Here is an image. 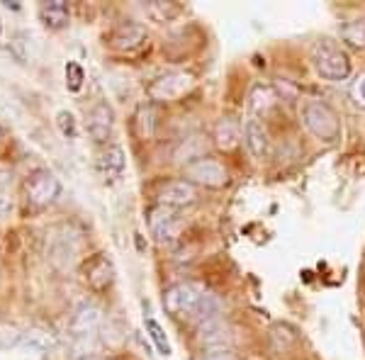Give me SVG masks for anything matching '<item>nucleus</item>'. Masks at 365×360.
<instances>
[{"mask_svg": "<svg viewBox=\"0 0 365 360\" xmlns=\"http://www.w3.org/2000/svg\"><path fill=\"white\" fill-rule=\"evenodd\" d=\"M163 309L173 319L195 317L197 324L212 317H222V304L212 292L190 280L173 282L163 290Z\"/></svg>", "mask_w": 365, "mask_h": 360, "instance_id": "f257e3e1", "label": "nucleus"}, {"mask_svg": "<svg viewBox=\"0 0 365 360\" xmlns=\"http://www.w3.org/2000/svg\"><path fill=\"white\" fill-rule=\"evenodd\" d=\"M312 63H314L317 73H319L324 81L341 83V81L351 78L353 61H351L349 51L329 37L317 39L314 46H312Z\"/></svg>", "mask_w": 365, "mask_h": 360, "instance_id": "f03ea898", "label": "nucleus"}, {"mask_svg": "<svg viewBox=\"0 0 365 360\" xmlns=\"http://www.w3.org/2000/svg\"><path fill=\"white\" fill-rule=\"evenodd\" d=\"M302 122L312 137L324 141V144H334V141L341 139L339 112L324 100H307L302 105Z\"/></svg>", "mask_w": 365, "mask_h": 360, "instance_id": "7ed1b4c3", "label": "nucleus"}, {"mask_svg": "<svg viewBox=\"0 0 365 360\" xmlns=\"http://www.w3.org/2000/svg\"><path fill=\"white\" fill-rule=\"evenodd\" d=\"M192 86H195V76L190 71H168V73L151 81L146 88V96L151 103H175L182 96H187Z\"/></svg>", "mask_w": 365, "mask_h": 360, "instance_id": "20e7f679", "label": "nucleus"}, {"mask_svg": "<svg viewBox=\"0 0 365 360\" xmlns=\"http://www.w3.org/2000/svg\"><path fill=\"white\" fill-rule=\"evenodd\" d=\"M61 195V180L56 178L54 170L49 168H37L29 173L25 180V197L32 207L44 210L51 202H56V197Z\"/></svg>", "mask_w": 365, "mask_h": 360, "instance_id": "39448f33", "label": "nucleus"}, {"mask_svg": "<svg viewBox=\"0 0 365 360\" xmlns=\"http://www.w3.org/2000/svg\"><path fill=\"white\" fill-rule=\"evenodd\" d=\"M185 180H190L195 187H210V190H220L229 185V170L222 161L212 156H205L200 161L185 166Z\"/></svg>", "mask_w": 365, "mask_h": 360, "instance_id": "423d86ee", "label": "nucleus"}, {"mask_svg": "<svg viewBox=\"0 0 365 360\" xmlns=\"http://www.w3.org/2000/svg\"><path fill=\"white\" fill-rule=\"evenodd\" d=\"M149 229L156 236L158 244H175L182 234V220L178 210L166 207V205H154L149 210Z\"/></svg>", "mask_w": 365, "mask_h": 360, "instance_id": "0eeeda50", "label": "nucleus"}, {"mask_svg": "<svg viewBox=\"0 0 365 360\" xmlns=\"http://www.w3.org/2000/svg\"><path fill=\"white\" fill-rule=\"evenodd\" d=\"M232 339V324L225 317H212L197 324V341L205 351H229Z\"/></svg>", "mask_w": 365, "mask_h": 360, "instance_id": "6e6552de", "label": "nucleus"}, {"mask_svg": "<svg viewBox=\"0 0 365 360\" xmlns=\"http://www.w3.org/2000/svg\"><path fill=\"white\" fill-rule=\"evenodd\" d=\"M86 129L96 144H108L115 132V110L108 100H98L86 115Z\"/></svg>", "mask_w": 365, "mask_h": 360, "instance_id": "1a4fd4ad", "label": "nucleus"}, {"mask_svg": "<svg viewBox=\"0 0 365 360\" xmlns=\"http://www.w3.org/2000/svg\"><path fill=\"white\" fill-rule=\"evenodd\" d=\"M103 324V309L93 302H83L76 307V312L68 319V334L73 339H86V336H96V331Z\"/></svg>", "mask_w": 365, "mask_h": 360, "instance_id": "9d476101", "label": "nucleus"}, {"mask_svg": "<svg viewBox=\"0 0 365 360\" xmlns=\"http://www.w3.org/2000/svg\"><path fill=\"white\" fill-rule=\"evenodd\" d=\"M83 280L93 292H105L115 282V265L108 256L98 253L83 265Z\"/></svg>", "mask_w": 365, "mask_h": 360, "instance_id": "9b49d317", "label": "nucleus"}, {"mask_svg": "<svg viewBox=\"0 0 365 360\" xmlns=\"http://www.w3.org/2000/svg\"><path fill=\"white\" fill-rule=\"evenodd\" d=\"M195 202H197V187L185 178L166 182L163 190L158 192V205H166V207H173V210L190 207V205H195Z\"/></svg>", "mask_w": 365, "mask_h": 360, "instance_id": "f8f14e48", "label": "nucleus"}, {"mask_svg": "<svg viewBox=\"0 0 365 360\" xmlns=\"http://www.w3.org/2000/svg\"><path fill=\"white\" fill-rule=\"evenodd\" d=\"M149 39V32H146L144 25L139 22H125L110 34V46L117 51H137L139 46H144V42Z\"/></svg>", "mask_w": 365, "mask_h": 360, "instance_id": "ddd939ff", "label": "nucleus"}, {"mask_svg": "<svg viewBox=\"0 0 365 360\" xmlns=\"http://www.w3.org/2000/svg\"><path fill=\"white\" fill-rule=\"evenodd\" d=\"M244 139H246V146H249V151L253 153V158H268L270 156V134L266 125H263L258 117H251L249 122L244 125Z\"/></svg>", "mask_w": 365, "mask_h": 360, "instance_id": "4468645a", "label": "nucleus"}, {"mask_svg": "<svg viewBox=\"0 0 365 360\" xmlns=\"http://www.w3.org/2000/svg\"><path fill=\"white\" fill-rule=\"evenodd\" d=\"M100 170H103L105 178L110 180H120L125 175V168H127V156H125V149L122 146H108L103 153H100V161H98Z\"/></svg>", "mask_w": 365, "mask_h": 360, "instance_id": "2eb2a0df", "label": "nucleus"}, {"mask_svg": "<svg viewBox=\"0 0 365 360\" xmlns=\"http://www.w3.org/2000/svg\"><path fill=\"white\" fill-rule=\"evenodd\" d=\"M156 108L154 103H141L137 112H134V134H137V139L141 141H151L156 134V127H158V120H156Z\"/></svg>", "mask_w": 365, "mask_h": 360, "instance_id": "dca6fc26", "label": "nucleus"}, {"mask_svg": "<svg viewBox=\"0 0 365 360\" xmlns=\"http://www.w3.org/2000/svg\"><path fill=\"white\" fill-rule=\"evenodd\" d=\"M39 20L46 29H63L71 20L68 3L63 0H49V3L39 5Z\"/></svg>", "mask_w": 365, "mask_h": 360, "instance_id": "f3484780", "label": "nucleus"}, {"mask_svg": "<svg viewBox=\"0 0 365 360\" xmlns=\"http://www.w3.org/2000/svg\"><path fill=\"white\" fill-rule=\"evenodd\" d=\"M212 139H215V146L220 151L232 153V151H237L239 144H241V129L234 120H220L215 127Z\"/></svg>", "mask_w": 365, "mask_h": 360, "instance_id": "a211bd4d", "label": "nucleus"}, {"mask_svg": "<svg viewBox=\"0 0 365 360\" xmlns=\"http://www.w3.org/2000/svg\"><path fill=\"white\" fill-rule=\"evenodd\" d=\"M205 151H207V137H200V134H192V137L182 139L175 149V161L182 163V166H190V163L205 158Z\"/></svg>", "mask_w": 365, "mask_h": 360, "instance_id": "6ab92c4d", "label": "nucleus"}, {"mask_svg": "<svg viewBox=\"0 0 365 360\" xmlns=\"http://www.w3.org/2000/svg\"><path fill=\"white\" fill-rule=\"evenodd\" d=\"M25 351H34V353H49L51 348L56 346V336L51 331H46L42 326H32L22 334V344Z\"/></svg>", "mask_w": 365, "mask_h": 360, "instance_id": "aec40b11", "label": "nucleus"}, {"mask_svg": "<svg viewBox=\"0 0 365 360\" xmlns=\"http://www.w3.org/2000/svg\"><path fill=\"white\" fill-rule=\"evenodd\" d=\"M297 341H299L297 329L290 326V324L278 322L270 326V344H273L275 351H280V353L290 351L292 346H297Z\"/></svg>", "mask_w": 365, "mask_h": 360, "instance_id": "412c9836", "label": "nucleus"}, {"mask_svg": "<svg viewBox=\"0 0 365 360\" xmlns=\"http://www.w3.org/2000/svg\"><path fill=\"white\" fill-rule=\"evenodd\" d=\"M341 39L346 44L353 46V49L365 51V17H358V20H349L341 25Z\"/></svg>", "mask_w": 365, "mask_h": 360, "instance_id": "4be33fe9", "label": "nucleus"}, {"mask_svg": "<svg viewBox=\"0 0 365 360\" xmlns=\"http://www.w3.org/2000/svg\"><path fill=\"white\" fill-rule=\"evenodd\" d=\"M251 105H253V110H256V115L266 117L268 112L278 105V96H275V91L270 86L258 83L251 93Z\"/></svg>", "mask_w": 365, "mask_h": 360, "instance_id": "5701e85b", "label": "nucleus"}, {"mask_svg": "<svg viewBox=\"0 0 365 360\" xmlns=\"http://www.w3.org/2000/svg\"><path fill=\"white\" fill-rule=\"evenodd\" d=\"M144 10H146V15L156 22H170V20H175V17H180L182 13V8L178 3H166V0H154V3L144 5Z\"/></svg>", "mask_w": 365, "mask_h": 360, "instance_id": "b1692460", "label": "nucleus"}, {"mask_svg": "<svg viewBox=\"0 0 365 360\" xmlns=\"http://www.w3.org/2000/svg\"><path fill=\"white\" fill-rule=\"evenodd\" d=\"M144 326H146V334H149V339L156 344V351L161 353V356H170V344L166 339V331H163V326L156 322V319H144Z\"/></svg>", "mask_w": 365, "mask_h": 360, "instance_id": "393cba45", "label": "nucleus"}, {"mask_svg": "<svg viewBox=\"0 0 365 360\" xmlns=\"http://www.w3.org/2000/svg\"><path fill=\"white\" fill-rule=\"evenodd\" d=\"M22 334L15 324H0V351H10V348L22 344Z\"/></svg>", "mask_w": 365, "mask_h": 360, "instance_id": "a878e982", "label": "nucleus"}, {"mask_svg": "<svg viewBox=\"0 0 365 360\" xmlns=\"http://www.w3.org/2000/svg\"><path fill=\"white\" fill-rule=\"evenodd\" d=\"M86 83V71L78 61L66 63V88L71 93H78Z\"/></svg>", "mask_w": 365, "mask_h": 360, "instance_id": "bb28decb", "label": "nucleus"}, {"mask_svg": "<svg viewBox=\"0 0 365 360\" xmlns=\"http://www.w3.org/2000/svg\"><path fill=\"white\" fill-rule=\"evenodd\" d=\"M56 127H58V132H61L66 139H76V137H78V125H76L73 112L58 110L56 112Z\"/></svg>", "mask_w": 365, "mask_h": 360, "instance_id": "cd10ccee", "label": "nucleus"}, {"mask_svg": "<svg viewBox=\"0 0 365 360\" xmlns=\"http://www.w3.org/2000/svg\"><path fill=\"white\" fill-rule=\"evenodd\" d=\"M351 98L356 105H361V108H365V73L361 76L358 81H353L351 86Z\"/></svg>", "mask_w": 365, "mask_h": 360, "instance_id": "c85d7f7f", "label": "nucleus"}, {"mask_svg": "<svg viewBox=\"0 0 365 360\" xmlns=\"http://www.w3.org/2000/svg\"><path fill=\"white\" fill-rule=\"evenodd\" d=\"M10 212H13V197L8 192H0V222L10 217Z\"/></svg>", "mask_w": 365, "mask_h": 360, "instance_id": "c756f323", "label": "nucleus"}, {"mask_svg": "<svg viewBox=\"0 0 365 360\" xmlns=\"http://www.w3.org/2000/svg\"><path fill=\"white\" fill-rule=\"evenodd\" d=\"M202 360H237V356L229 351H205Z\"/></svg>", "mask_w": 365, "mask_h": 360, "instance_id": "7c9ffc66", "label": "nucleus"}, {"mask_svg": "<svg viewBox=\"0 0 365 360\" xmlns=\"http://www.w3.org/2000/svg\"><path fill=\"white\" fill-rule=\"evenodd\" d=\"M13 185V173H8V170H0V192H5L3 187Z\"/></svg>", "mask_w": 365, "mask_h": 360, "instance_id": "2f4dec72", "label": "nucleus"}, {"mask_svg": "<svg viewBox=\"0 0 365 360\" xmlns=\"http://www.w3.org/2000/svg\"><path fill=\"white\" fill-rule=\"evenodd\" d=\"M0 139H3V127H0Z\"/></svg>", "mask_w": 365, "mask_h": 360, "instance_id": "473e14b6", "label": "nucleus"}, {"mask_svg": "<svg viewBox=\"0 0 365 360\" xmlns=\"http://www.w3.org/2000/svg\"><path fill=\"white\" fill-rule=\"evenodd\" d=\"M0 32H3V25H0Z\"/></svg>", "mask_w": 365, "mask_h": 360, "instance_id": "72a5a7b5", "label": "nucleus"}]
</instances>
